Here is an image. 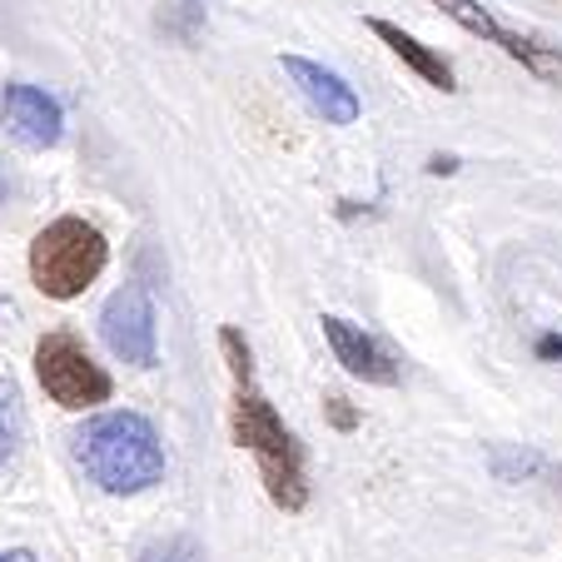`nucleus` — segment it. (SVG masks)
<instances>
[{"instance_id": "nucleus-18", "label": "nucleus", "mask_w": 562, "mask_h": 562, "mask_svg": "<svg viewBox=\"0 0 562 562\" xmlns=\"http://www.w3.org/2000/svg\"><path fill=\"white\" fill-rule=\"evenodd\" d=\"M0 200H5V170H0Z\"/></svg>"}, {"instance_id": "nucleus-3", "label": "nucleus", "mask_w": 562, "mask_h": 562, "mask_svg": "<svg viewBox=\"0 0 562 562\" xmlns=\"http://www.w3.org/2000/svg\"><path fill=\"white\" fill-rule=\"evenodd\" d=\"M110 259L105 234L80 214H60L31 239V279L45 299H75L100 279Z\"/></svg>"}, {"instance_id": "nucleus-10", "label": "nucleus", "mask_w": 562, "mask_h": 562, "mask_svg": "<svg viewBox=\"0 0 562 562\" xmlns=\"http://www.w3.org/2000/svg\"><path fill=\"white\" fill-rule=\"evenodd\" d=\"M369 31L379 35V41L408 65V70L424 75L428 86H438V90H458V86H453V70H448V60H443V55L428 50L424 41H414L408 31H398V25H389V21H369Z\"/></svg>"}, {"instance_id": "nucleus-16", "label": "nucleus", "mask_w": 562, "mask_h": 562, "mask_svg": "<svg viewBox=\"0 0 562 562\" xmlns=\"http://www.w3.org/2000/svg\"><path fill=\"white\" fill-rule=\"evenodd\" d=\"M0 562H41V558H35L31 548H5L0 552Z\"/></svg>"}, {"instance_id": "nucleus-14", "label": "nucleus", "mask_w": 562, "mask_h": 562, "mask_svg": "<svg viewBox=\"0 0 562 562\" xmlns=\"http://www.w3.org/2000/svg\"><path fill=\"white\" fill-rule=\"evenodd\" d=\"M139 562H204V552L194 548V538H165L139 552Z\"/></svg>"}, {"instance_id": "nucleus-9", "label": "nucleus", "mask_w": 562, "mask_h": 562, "mask_svg": "<svg viewBox=\"0 0 562 562\" xmlns=\"http://www.w3.org/2000/svg\"><path fill=\"white\" fill-rule=\"evenodd\" d=\"M284 70H289V80L299 86V95L329 120V125H353V120H359L363 105H359V95H353V86L344 80V75L324 70V65L304 60V55H284Z\"/></svg>"}, {"instance_id": "nucleus-8", "label": "nucleus", "mask_w": 562, "mask_h": 562, "mask_svg": "<svg viewBox=\"0 0 562 562\" xmlns=\"http://www.w3.org/2000/svg\"><path fill=\"white\" fill-rule=\"evenodd\" d=\"M318 324H324V339H329L334 359H339L353 379H363V383H398V363H393V353L383 349L373 334H363L359 324H349V318H339V314H324Z\"/></svg>"}, {"instance_id": "nucleus-5", "label": "nucleus", "mask_w": 562, "mask_h": 562, "mask_svg": "<svg viewBox=\"0 0 562 562\" xmlns=\"http://www.w3.org/2000/svg\"><path fill=\"white\" fill-rule=\"evenodd\" d=\"M100 334H105L110 353L125 363H135V369H149L155 363V304H149V294L139 284H125L110 294L105 314H100Z\"/></svg>"}, {"instance_id": "nucleus-6", "label": "nucleus", "mask_w": 562, "mask_h": 562, "mask_svg": "<svg viewBox=\"0 0 562 562\" xmlns=\"http://www.w3.org/2000/svg\"><path fill=\"white\" fill-rule=\"evenodd\" d=\"M434 5H443V15H453L463 31H473V35H483V41H493L503 55H513L518 65H528L538 80H562V50H552V45H542V41H528V35H518V31H508L503 21H493L477 0H434Z\"/></svg>"}, {"instance_id": "nucleus-4", "label": "nucleus", "mask_w": 562, "mask_h": 562, "mask_svg": "<svg viewBox=\"0 0 562 562\" xmlns=\"http://www.w3.org/2000/svg\"><path fill=\"white\" fill-rule=\"evenodd\" d=\"M35 379H41V389L50 393L60 408H70V414L105 404L110 389H115L110 373L90 359L86 344L75 339V334H45V339L35 344Z\"/></svg>"}, {"instance_id": "nucleus-2", "label": "nucleus", "mask_w": 562, "mask_h": 562, "mask_svg": "<svg viewBox=\"0 0 562 562\" xmlns=\"http://www.w3.org/2000/svg\"><path fill=\"white\" fill-rule=\"evenodd\" d=\"M234 438L239 448H249L265 473L269 498L284 513H299L308 503V483H304V453H299L294 434L284 428V418L274 414L265 393L255 389V379L234 389Z\"/></svg>"}, {"instance_id": "nucleus-17", "label": "nucleus", "mask_w": 562, "mask_h": 562, "mask_svg": "<svg viewBox=\"0 0 562 562\" xmlns=\"http://www.w3.org/2000/svg\"><path fill=\"white\" fill-rule=\"evenodd\" d=\"M538 353H542V359H558V353H562V339H542Z\"/></svg>"}, {"instance_id": "nucleus-15", "label": "nucleus", "mask_w": 562, "mask_h": 562, "mask_svg": "<svg viewBox=\"0 0 562 562\" xmlns=\"http://www.w3.org/2000/svg\"><path fill=\"white\" fill-rule=\"evenodd\" d=\"M329 408H334V424H339V428H353V414H349V404H344V398H329Z\"/></svg>"}, {"instance_id": "nucleus-1", "label": "nucleus", "mask_w": 562, "mask_h": 562, "mask_svg": "<svg viewBox=\"0 0 562 562\" xmlns=\"http://www.w3.org/2000/svg\"><path fill=\"white\" fill-rule=\"evenodd\" d=\"M75 458L90 473V483L115 498L145 493L165 477V443L145 414H100L75 434Z\"/></svg>"}, {"instance_id": "nucleus-12", "label": "nucleus", "mask_w": 562, "mask_h": 562, "mask_svg": "<svg viewBox=\"0 0 562 562\" xmlns=\"http://www.w3.org/2000/svg\"><path fill=\"white\" fill-rule=\"evenodd\" d=\"M15 438H21V398H15L11 379H0V468L11 463Z\"/></svg>"}, {"instance_id": "nucleus-7", "label": "nucleus", "mask_w": 562, "mask_h": 562, "mask_svg": "<svg viewBox=\"0 0 562 562\" xmlns=\"http://www.w3.org/2000/svg\"><path fill=\"white\" fill-rule=\"evenodd\" d=\"M0 120H5V135H11L21 149H50V145H60V135H65L60 100L45 95L41 86H25V80L5 86Z\"/></svg>"}, {"instance_id": "nucleus-11", "label": "nucleus", "mask_w": 562, "mask_h": 562, "mask_svg": "<svg viewBox=\"0 0 562 562\" xmlns=\"http://www.w3.org/2000/svg\"><path fill=\"white\" fill-rule=\"evenodd\" d=\"M200 25H204L200 0H165V11H159V31H170L175 41H194Z\"/></svg>"}, {"instance_id": "nucleus-13", "label": "nucleus", "mask_w": 562, "mask_h": 562, "mask_svg": "<svg viewBox=\"0 0 562 562\" xmlns=\"http://www.w3.org/2000/svg\"><path fill=\"white\" fill-rule=\"evenodd\" d=\"M220 349H224V359H229V369H234V383H249V379H255V359H249L245 334H239V329H224L220 334Z\"/></svg>"}]
</instances>
